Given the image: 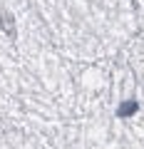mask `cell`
I'll return each mask as SVG.
<instances>
[{
  "label": "cell",
  "mask_w": 144,
  "mask_h": 149,
  "mask_svg": "<svg viewBox=\"0 0 144 149\" xmlns=\"http://www.w3.org/2000/svg\"><path fill=\"white\" fill-rule=\"evenodd\" d=\"M139 109V102L137 100H127V102H124V104H119V109H117V114H119V117H132V114H134V112H137Z\"/></svg>",
  "instance_id": "1"
},
{
  "label": "cell",
  "mask_w": 144,
  "mask_h": 149,
  "mask_svg": "<svg viewBox=\"0 0 144 149\" xmlns=\"http://www.w3.org/2000/svg\"><path fill=\"white\" fill-rule=\"evenodd\" d=\"M0 25H3V30H5L10 37H15V22H13V15L8 10L0 13Z\"/></svg>",
  "instance_id": "2"
}]
</instances>
